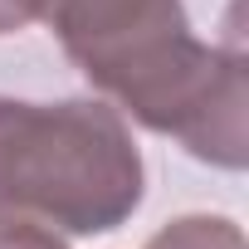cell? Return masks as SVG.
I'll return each instance as SVG.
<instances>
[{"mask_svg":"<svg viewBox=\"0 0 249 249\" xmlns=\"http://www.w3.org/2000/svg\"><path fill=\"white\" fill-rule=\"evenodd\" d=\"M69 59L117 112L147 132L176 137L196 161L244 171L249 161V88L239 44H205L191 35L181 0H152L112 35H98Z\"/></svg>","mask_w":249,"mask_h":249,"instance_id":"1","label":"cell"},{"mask_svg":"<svg viewBox=\"0 0 249 249\" xmlns=\"http://www.w3.org/2000/svg\"><path fill=\"white\" fill-rule=\"evenodd\" d=\"M0 249H69V239L25 210L0 205Z\"/></svg>","mask_w":249,"mask_h":249,"instance_id":"5","label":"cell"},{"mask_svg":"<svg viewBox=\"0 0 249 249\" xmlns=\"http://www.w3.org/2000/svg\"><path fill=\"white\" fill-rule=\"evenodd\" d=\"M39 20V0H0V35H15Z\"/></svg>","mask_w":249,"mask_h":249,"instance_id":"6","label":"cell"},{"mask_svg":"<svg viewBox=\"0 0 249 249\" xmlns=\"http://www.w3.org/2000/svg\"><path fill=\"white\" fill-rule=\"evenodd\" d=\"M142 249H244V230L225 215H181L161 225Z\"/></svg>","mask_w":249,"mask_h":249,"instance_id":"4","label":"cell"},{"mask_svg":"<svg viewBox=\"0 0 249 249\" xmlns=\"http://www.w3.org/2000/svg\"><path fill=\"white\" fill-rule=\"evenodd\" d=\"M152 0H39V20L59 35L64 54L98 39V35H112L127 20H137Z\"/></svg>","mask_w":249,"mask_h":249,"instance_id":"3","label":"cell"},{"mask_svg":"<svg viewBox=\"0 0 249 249\" xmlns=\"http://www.w3.org/2000/svg\"><path fill=\"white\" fill-rule=\"evenodd\" d=\"M147 166L103 98H0V205L69 234H107L142 205Z\"/></svg>","mask_w":249,"mask_h":249,"instance_id":"2","label":"cell"}]
</instances>
